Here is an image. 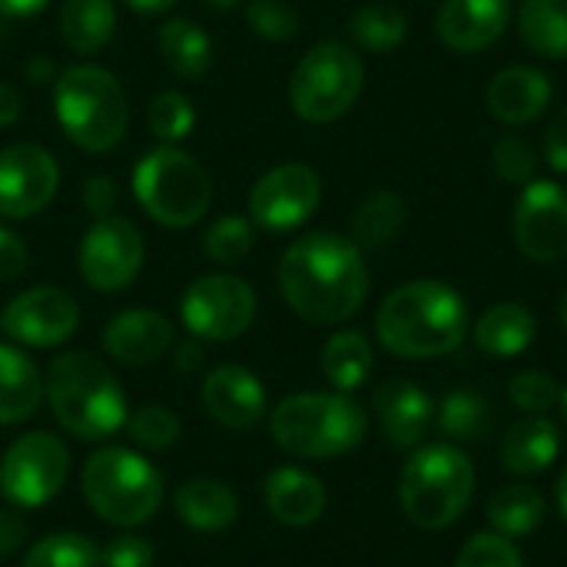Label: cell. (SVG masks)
<instances>
[{
	"label": "cell",
	"mask_w": 567,
	"mask_h": 567,
	"mask_svg": "<svg viewBox=\"0 0 567 567\" xmlns=\"http://www.w3.org/2000/svg\"><path fill=\"white\" fill-rule=\"evenodd\" d=\"M80 488L100 522L130 532L146 525L163 505V475L143 452L123 445L93 452L80 472Z\"/></svg>",
	"instance_id": "obj_6"
},
{
	"label": "cell",
	"mask_w": 567,
	"mask_h": 567,
	"mask_svg": "<svg viewBox=\"0 0 567 567\" xmlns=\"http://www.w3.org/2000/svg\"><path fill=\"white\" fill-rule=\"evenodd\" d=\"M246 27L269 43H286L299 33V13L286 0H249Z\"/></svg>",
	"instance_id": "obj_39"
},
{
	"label": "cell",
	"mask_w": 567,
	"mask_h": 567,
	"mask_svg": "<svg viewBox=\"0 0 567 567\" xmlns=\"http://www.w3.org/2000/svg\"><path fill=\"white\" fill-rule=\"evenodd\" d=\"M369 415L346 392L286 395L269 412L272 442L296 458H339L362 445Z\"/></svg>",
	"instance_id": "obj_4"
},
{
	"label": "cell",
	"mask_w": 567,
	"mask_h": 567,
	"mask_svg": "<svg viewBox=\"0 0 567 567\" xmlns=\"http://www.w3.org/2000/svg\"><path fill=\"white\" fill-rule=\"evenodd\" d=\"M372 412L382 425V435L395 449H415L435 425V402L432 395L409 382V379H389L372 392Z\"/></svg>",
	"instance_id": "obj_19"
},
{
	"label": "cell",
	"mask_w": 567,
	"mask_h": 567,
	"mask_svg": "<svg viewBox=\"0 0 567 567\" xmlns=\"http://www.w3.org/2000/svg\"><path fill=\"white\" fill-rule=\"evenodd\" d=\"M43 399L56 425L80 442H106L126 425V395L116 375L90 352H60L43 372Z\"/></svg>",
	"instance_id": "obj_3"
},
{
	"label": "cell",
	"mask_w": 567,
	"mask_h": 567,
	"mask_svg": "<svg viewBox=\"0 0 567 567\" xmlns=\"http://www.w3.org/2000/svg\"><path fill=\"white\" fill-rule=\"evenodd\" d=\"M259 299L252 286L233 272H209L186 286L179 299L183 326L203 342H233L256 322Z\"/></svg>",
	"instance_id": "obj_11"
},
{
	"label": "cell",
	"mask_w": 567,
	"mask_h": 567,
	"mask_svg": "<svg viewBox=\"0 0 567 567\" xmlns=\"http://www.w3.org/2000/svg\"><path fill=\"white\" fill-rule=\"evenodd\" d=\"M555 498H558V508H561V515H565V522H567V465H565V472L558 475V485H555Z\"/></svg>",
	"instance_id": "obj_52"
},
{
	"label": "cell",
	"mask_w": 567,
	"mask_h": 567,
	"mask_svg": "<svg viewBox=\"0 0 567 567\" xmlns=\"http://www.w3.org/2000/svg\"><path fill=\"white\" fill-rule=\"evenodd\" d=\"M558 409H561V415H565V422H567V389H561V402H558Z\"/></svg>",
	"instance_id": "obj_55"
},
{
	"label": "cell",
	"mask_w": 567,
	"mask_h": 567,
	"mask_svg": "<svg viewBox=\"0 0 567 567\" xmlns=\"http://www.w3.org/2000/svg\"><path fill=\"white\" fill-rule=\"evenodd\" d=\"M43 405V372L20 349L0 342V425H23Z\"/></svg>",
	"instance_id": "obj_25"
},
{
	"label": "cell",
	"mask_w": 567,
	"mask_h": 567,
	"mask_svg": "<svg viewBox=\"0 0 567 567\" xmlns=\"http://www.w3.org/2000/svg\"><path fill=\"white\" fill-rule=\"evenodd\" d=\"M518 33L538 56L567 60V0H525Z\"/></svg>",
	"instance_id": "obj_30"
},
{
	"label": "cell",
	"mask_w": 567,
	"mask_h": 567,
	"mask_svg": "<svg viewBox=\"0 0 567 567\" xmlns=\"http://www.w3.org/2000/svg\"><path fill=\"white\" fill-rule=\"evenodd\" d=\"M262 502H266V512L279 525L309 528L326 512V485L316 475H309L306 468L282 465V468L269 472V478L262 485Z\"/></svg>",
	"instance_id": "obj_22"
},
{
	"label": "cell",
	"mask_w": 567,
	"mask_h": 567,
	"mask_svg": "<svg viewBox=\"0 0 567 567\" xmlns=\"http://www.w3.org/2000/svg\"><path fill=\"white\" fill-rule=\"evenodd\" d=\"M70 475V452L50 432L13 439L0 458V495L7 505L30 512L53 502Z\"/></svg>",
	"instance_id": "obj_10"
},
{
	"label": "cell",
	"mask_w": 567,
	"mask_h": 567,
	"mask_svg": "<svg viewBox=\"0 0 567 567\" xmlns=\"http://www.w3.org/2000/svg\"><path fill=\"white\" fill-rule=\"evenodd\" d=\"M488 113L505 126L535 123L551 103V80L535 66H505L485 90Z\"/></svg>",
	"instance_id": "obj_21"
},
{
	"label": "cell",
	"mask_w": 567,
	"mask_h": 567,
	"mask_svg": "<svg viewBox=\"0 0 567 567\" xmlns=\"http://www.w3.org/2000/svg\"><path fill=\"white\" fill-rule=\"evenodd\" d=\"M475 495L472 458L458 445H425L402 468L399 502L405 518L422 532H442L455 525Z\"/></svg>",
	"instance_id": "obj_7"
},
{
	"label": "cell",
	"mask_w": 567,
	"mask_h": 567,
	"mask_svg": "<svg viewBox=\"0 0 567 567\" xmlns=\"http://www.w3.org/2000/svg\"><path fill=\"white\" fill-rule=\"evenodd\" d=\"M435 422L452 442H482L495 425V409L482 392L455 389L435 409Z\"/></svg>",
	"instance_id": "obj_31"
},
{
	"label": "cell",
	"mask_w": 567,
	"mask_h": 567,
	"mask_svg": "<svg viewBox=\"0 0 567 567\" xmlns=\"http://www.w3.org/2000/svg\"><path fill=\"white\" fill-rule=\"evenodd\" d=\"M50 0H0V13H7V17H33Z\"/></svg>",
	"instance_id": "obj_50"
},
{
	"label": "cell",
	"mask_w": 567,
	"mask_h": 567,
	"mask_svg": "<svg viewBox=\"0 0 567 567\" xmlns=\"http://www.w3.org/2000/svg\"><path fill=\"white\" fill-rule=\"evenodd\" d=\"M123 429L136 452H166L179 439V419L166 405H140L126 415Z\"/></svg>",
	"instance_id": "obj_37"
},
{
	"label": "cell",
	"mask_w": 567,
	"mask_h": 567,
	"mask_svg": "<svg viewBox=\"0 0 567 567\" xmlns=\"http://www.w3.org/2000/svg\"><path fill=\"white\" fill-rule=\"evenodd\" d=\"M130 10H140V13H166V10H173L179 0H123Z\"/></svg>",
	"instance_id": "obj_51"
},
{
	"label": "cell",
	"mask_w": 567,
	"mask_h": 567,
	"mask_svg": "<svg viewBox=\"0 0 567 567\" xmlns=\"http://www.w3.org/2000/svg\"><path fill=\"white\" fill-rule=\"evenodd\" d=\"M365 86V63L362 56L339 43L322 40L316 43L289 76V106L306 123H336L342 120Z\"/></svg>",
	"instance_id": "obj_9"
},
{
	"label": "cell",
	"mask_w": 567,
	"mask_h": 567,
	"mask_svg": "<svg viewBox=\"0 0 567 567\" xmlns=\"http://www.w3.org/2000/svg\"><path fill=\"white\" fill-rule=\"evenodd\" d=\"M103 567H153L156 561V548L153 542H146L143 535H116L113 542H106V548L100 551Z\"/></svg>",
	"instance_id": "obj_43"
},
{
	"label": "cell",
	"mask_w": 567,
	"mask_h": 567,
	"mask_svg": "<svg viewBox=\"0 0 567 567\" xmlns=\"http://www.w3.org/2000/svg\"><path fill=\"white\" fill-rule=\"evenodd\" d=\"M515 246L532 262H561L567 256V189L555 179H532L512 216Z\"/></svg>",
	"instance_id": "obj_16"
},
{
	"label": "cell",
	"mask_w": 567,
	"mask_h": 567,
	"mask_svg": "<svg viewBox=\"0 0 567 567\" xmlns=\"http://www.w3.org/2000/svg\"><path fill=\"white\" fill-rule=\"evenodd\" d=\"M488 522L505 538H525L545 522V498L532 485H508L488 502Z\"/></svg>",
	"instance_id": "obj_32"
},
{
	"label": "cell",
	"mask_w": 567,
	"mask_h": 567,
	"mask_svg": "<svg viewBox=\"0 0 567 567\" xmlns=\"http://www.w3.org/2000/svg\"><path fill=\"white\" fill-rule=\"evenodd\" d=\"M133 196L153 223L166 229H189L213 206V179L193 153L159 143L136 163Z\"/></svg>",
	"instance_id": "obj_8"
},
{
	"label": "cell",
	"mask_w": 567,
	"mask_h": 567,
	"mask_svg": "<svg viewBox=\"0 0 567 567\" xmlns=\"http://www.w3.org/2000/svg\"><path fill=\"white\" fill-rule=\"evenodd\" d=\"M30 266V249L27 243L0 223V282H13L27 272Z\"/></svg>",
	"instance_id": "obj_44"
},
{
	"label": "cell",
	"mask_w": 567,
	"mask_h": 567,
	"mask_svg": "<svg viewBox=\"0 0 567 567\" xmlns=\"http://www.w3.org/2000/svg\"><path fill=\"white\" fill-rule=\"evenodd\" d=\"M561 455V432L548 415H528L512 425L498 445V462L508 475L535 478L548 472Z\"/></svg>",
	"instance_id": "obj_23"
},
{
	"label": "cell",
	"mask_w": 567,
	"mask_h": 567,
	"mask_svg": "<svg viewBox=\"0 0 567 567\" xmlns=\"http://www.w3.org/2000/svg\"><path fill=\"white\" fill-rule=\"evenodd\" d=\"M372 365H375L372 342L355 329H342V332L329 336V342L322 346V355H319V369H322L326 382L346 395L355 392L359 385H365V379L372 375Z\"/></svg>",
	"instance_id": "obj_28"
},
{
	"label": "cell",
	"mask_w": 567,
	"mask_h": 567,
	"mask_svg": "<svg viewBox=\"0 0 567 567\" xmlns=\"http://www.w3.org/2000/svg\"><path fill=\"white\" fill-rule=\"evenodd\" d=\"M143 262H146L143 233L126 216H116V213L96 216L76 249L80 279L93 292H103V296H113L133 286Z\"/></svg>",
	"instance_id": "obj_12"
},
{
	"label": "cell",
	"mask_w": 567,
	"mask_h": 567,
	"mask_svg": "<svg viewBox=\"0 0 567 567\" xmlns=\"http://www.w3.org/2000/svg\"><path fill=\"white\" fill-rule=\"evenodd\" d=\"M508 23L512 0H445L435 13V33L455 53L488 50Z\"/></svg>",
	"instance_id": "obj_18"
},
{
	"label": "cell",
	"mask_w": 567,
	"mask_h": 567,
	"mask_svg": "<svg viewBox=\"0 0 567 567\" xmlns=\"http://www.w3.org/2000/svg\"><path fill=\"white\" fill-rule=\"evenodd\" d=\"M256 246V226L249 216H219L206 236H203V252L216 266H236L243 262Z\"/></svg>",
	"instance_id": "obj_36"
},
{
	"label": "cell",
	"mask_w": 567,
	"mask_h": 567,
	"mask_svg": "<svg viewBox=\"0 0 567 567\" xmlns=\"http://www.w3.org/2000/svg\"><path fill=\"white\" fill-rule=\"evenodd\" d=\"M20 113H23V100H20V93H17L10 83H3V80H0V130L13 126V123L20 120Z\"/></svg>",
	"instance_id": "obj_49"
},
{
	"label": "cell",
	"mask_w": 567,
	"mask_h": 567,
	"mask_svg": "<svg viewBox=\"0 0 567 567\" xmlns=\"http://www.w3.org/2000/svg\"><path fill=\"white\" fill-rule=\"evenodd\" d=\"M156 43H159L163 63L183 80H199L213 66V40H209V33L199 23L186 20V17L166 20L159 27V33H156Z\"/></svg>",
	"instance_id": "obj_27"
},
{
	"label": "cell",
	"mask_w": 567,
	"mask_h": 567,
	"mask_svg": "<svg viewBox=\"0 0 567 567\" xmlns=\"http://www.w3.org/2000/svg\"><path fill=\"white\" fill-rule=\"evenodd\" d=\"M60 189V163L40 143L0 150V219L40 216Z\"/></svg>",
	"instance_id": "obj_15"
},
{
	"label": "cell",
	"mask_w": 567,
	"mask_h": 567,
	"mask_svg": "<svg viewBox=\"0 0 567 567\" xmlns=\"http://www.w3.org/2000/svg\"><path fill=\"white\" fill-rule=\"evenodd\" d=\"M455 567H525V558H522L515 538H505L498 532H478L458 551Z\"/></svg>",
	"instance_id": "obj_40"
},
{
	"label": "cell",
	"mask_w": 567,
	"mask_h": 567,
	"mask_svg": "<svg viewBox=\"0 0 567 567\" xmlns=\"http://www.w3.org/2000/svg\"><path fill=\"white\" fill-rule=\"evenodd\" d=\"M199 399L206 415L229 432H249L266 419V385L246 365H216L203 379Z\"/></svg>",
	"instance_id": "obj_17"
},
{
	"label": "cell",
	"mask_w": 567,
	"mask_h": 567,
	"mask_svg": "<svg viewBox=\"0 0 567 567\" xmlns=\"http://www.w3.org/2000/svg\"><path fill=\"white\" fill-rule=\"evenodd\" d=\"M319 203H322L319 173L306 163H282L252 183L246 213L252 226L266 233H292L319 209Z\"/></svg>",
	"instance_id": "obj_13"
},
{
	"label": "cell",
	"mask_w": 567,
	"mask_h": 567,
	"mask_svg": "<svg viewBox=\"0 0 567 567\" xmlns=\"http://www.w3.org/2000/svg\"><path fill=\"white\" fill-rule=\"evenodd\" d=\"M27 535H30V525L23 518L20 508H0V558H10L17 555L23 545H27Z\"/></svg>",
	"instance_id": "obj_46"
},
{
	"label": "cell",
	"mask_w": 567,
	"mask_h": 567,
	"mask_svg": "<svg viewBox=\"0 0 567 567\" xmlns=\"http://www.w3.org/2000/svg\"><path fill=\"white\" fill-rule=\"evenodd\" d=\"M203 3H209V7H216V10H233L239 0H203Z\"/></svg>",
	"instance_id": "obj_53"
},
{
	"label": "cell",
	"mask_w": 567,
	"mask_h": 567,
	"mask_svg": "<svg viewBox=\"0 0 567 567\" xmlns=\"http://www.w3.org/2000/svg\"><path fill=\"white\" fill-rule=\"evenodd\" d=\"M558 316H561V326L567 329V292L561 296V306H558Z\"/></svg>",
	"instance_id": "obj_54"
},
{
	"label": "cell",
	"mask_w": 567,
	"mask_h": 567,
	"mask_svg": "<svg viewBox=\"0 0 567 567\" xmlns=\"http://www.w3.org/2000/svg\"><path fill=\"white\" fill-rule=\"evenodd\" d=\"M103 349L120 365H153L173 349V322L156 309H123L106 322Z\"/></svg>",
	"instance_id": "obj_20"
},
{
	"label": "cell",
	"mask_w": 567,
	"mask_h": 567,
	"mask_svg": "<svg viewBox=\"0 0 567 567\" xmlns=\"http://www.w3.org/2000/svg\"><path fill=\"white\" fill-rule=\"evenodd\" d=\"M492 163L495 173L515 186H528L538 173V153L525 136H502L492 150Z\"/></svg>",
	"instance_id": "obj_41"
},
{
	"label": "cell",
	"mask_w": 567,
	"mask_h": 567,
	"mask_svg": "<svg viewBox=\"0 0 567 567\" xmlns=\"http://www.w3.org/2000/svg\"><path fill=\"white\" fill-rule=\"evenodd\" d=\"M545 159L555 173H567V106L551 116L545 130Z\"/></svg>",
	"instance_id": "obj_47"
},
{
	"label": "cell",
	"mask_w": 567,
	"mask_h": 567,
	"mask_svg": "<svg viewBox=\"0 0 567 567\" xmlns=\"http://www.w3.org/2000/svg\"><path fill=\"white\" fill-rule=\"evenodd\" d=\"M508 395L512 402L528 412V415H545L548 409H555L561 402V385L548 375V372H538V369H525L512 379L508 385Z\"/></svg>",
	"instance_id": "obj_42"
},
{
	"label": "cell",
	"mask_w": 567,
	"mask_h": 567,
	"mask_svg": "<svg viewBox=\"0 0 567 567\" xmlns=\"http://www.w3.org/2000/svg\"><path fill=\"white\" fill-rule=\"evenodd\" d=\"M53 113L66 140L86 153H110L130 126L120 80L96 63H70L53 80Z\"/></svg>",
	"instance_id": "obj_5"
},
{
	"label": "cell",
	"mask_w": 567,
	"mask_h": 567,
	"mask_svg": "<svg viewBox=\"0 0 567 567\" xmlns=\"http://www.w3.org/2000/svg\"><path fill=\"white\" fill-rule=\"evenodd\" d=\"M352 40L369 50V53H389L395 47H402L405 33H409V20L399 7L392 3H365L352 13L349 20Z\"/></svg>",
	"instance_id": "obj_34"
},
{
	"label": "cell",
	"mask_w": 567,
	"mask_h": 567,
	"mask_svg": "<svg viewBox=\"0 0 567 567\" xmlns=\"http://www.w3.org/2000/svg\"><path fill=\"white\" fill-rule=\"evenodd\" d=\"M203 362H206V349H203V339H196V336L186 339V342H179V346L173 349V369L183 372V375L199 372Z\"/></svg>",
	"instance_id": "obj_48"
},
{
	"label": "cell",
	"mask_w": 567,
	"mask_h": 567,
	"mask_svg": "<svg viewBox=\"0 0 567 567\" xmlns=\"http://www.w3.org/2000/svg\"><path fill=\"white\" fill-rule=\"evenodd\" d=\"M405 226V203L395 193H375L369 196L355 216H352V243L359 249H382L392 243Z\"/></svg>",
	"instance_id": "obj_33"
},
{
	"label": "cell",
	"mask_w": 567,
	"mask_h": 567,
	"mask_svg": "<svg viewBox=\"0 0 567 567\" xmlns=\"http://www.w3.org/2000/svg\"><path fill=\"white\" fill-rule=\"evenodd\" d=\"M196 126V110H193V100L179 90H163L153 96L150 103V133L159 140V143H179L193 133Z\"/></svg>",
	"instance_id": "obj_38"
},
{
	"label": "cell",
	"mask_w": 567,
	"mask_h": 567,
	"mask_svg": "<svg viewBox=\"0 0 567 567\" xmlns=\"http://www.w3.org/2000/svg\"><path fill=\"white\" fill-rule=\"evenodd\" d=\"M116 203H120V189H116L113 176H90L86 179L83 206H86V213H93V219L96 216H110L116 209Z\"/></svg>",
	"instance_id": "obj_45"
},
{
	"label": "cell",
	"mask_w": 567,
	"mask_h": 567,
	"mask_svg": "<svg viewBox=\"0 0 567 567\" xmlns=\"http://www.w3.org/2000/svg\"><path fill=\"white\" fill-rule=\"evenodd\" d=\"M60 33L73 53H80V56L100 53L116 33L113 0H63Z\"/></svg>",
	"instance_id": "obj_29"
},
{
	"label": "cell",
	"mask_w": 567,
	"mask_h": 567,
	"mask_svg": "<svg viewBox=\"0 0 567 567\" xmlns=\"http://www.w3.org/2000/svg\"><path fill=\"white\" fill-rule=\"evenodd\" d=\"M20 567H103L100 548L90 535L56 532L27 548Z\"/></svg>",
	"instance_id": "obj_35"
},
{
	"label": "cell",
	"mask_w": 567,
	"mask_h": 567,
	"mask_svg": "<svg viewBox=\"0 0 567 567\" xmlns=\"http://www.w3.org/2000/svg\"><path fill=\"white\" fill-rule=\"evenodd\" d=\"M279 292L312 326L352 319L369 296L362 249L339 233H309L289 243L279 259Z\"/></svg>",
	"instance_id": "obj_1"
},
{
	"label": "cell",
	"mask_w": 567,
	"mask_h": 567,
	"mask_svg": "<svg viewBox=\"0 0 567 567\" xmlns=\"http://www.w3.org/2000/svg\"><path fill=\"white\" fill-rule=\"evenodd\" d=\"M535 336H538V322L532 309H525L522 302H498L475 326V346L495 359L522 355L535 342Z\"/></svg>",
	"instance_id": "obj_26"
},
{
	"label": "cell",
	"mask_w": 567,
	"mask_h": 567,
	"mask_svg": "<svg viewBox=\"0 0 567 567\" xmlns=\"http://www.w3.org/2000/svg\"><path fill=\"white\" fill-rule=\"evenodd\" d=\"M0 329L27 349H53L73 339L80 329V306L60 286H33L7 302Z\"/></svg>",
	"instance_id": "obj_14"
},
{
	"label": "cell",
	"mask_w": 567,
	"mask_h": 567,
	"mask_svg": "<svg viewBox=\"0 0 567 567\" xmlns=\"http://www.w3.org/2000/svg\"><path fill=\"white\" fill-rule=\"evenodd\" d=\"M375 336L399 359L452 355L468 336V302L439 279L405 282L382 299Z\"/></svg>",
	"instance_id": "obj_2"
},
{
	"label": "cell",
	"mask_w": 567,
	"mask_h": 567,
	"mask_svg": "<svg viewBox=\"0 0 567 567\" xmlns=\"http://www.w3.org/2000/svg\"><path fill=\"white\" fill-rule=\"evenodd\" d=\"M176 518L203 535H216L236 525L239 518V498L236 492L219 478H193L183 482L173 495Z\"/></svg>",
	"instance_id": "obj_24"
}]
</instances>
